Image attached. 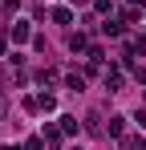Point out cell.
<instances>
[{
  "mask_svg": "<svg viewBox=\"0 0 146 150\" xmlns=\"http://www.w3.org/2000/svg\"><path fill=\"white\" fill-rule=\"evenodd\" d=\"M101 33H106V37H126V21H106Z\"/></svg>",
  "mask_w": 146,
  "mask_h": 150,
  "instance_id": "6da1fadb",
  "label": "cell"
},
{
  "mask_svg": "<svg viewBox=\"0 0 146 150\" xmlns=\"http://www.w3.org/2000/svg\"><path fill=\"white\" fill-rule=\"evenodd\" d=\"M126 49H130V57H138V53L146 57V37H130V41H126Z\"/></svg>",
  "mask_w": 146,
  "mask_h": 150,
  "instance_id": "7a4b0ae2",
  "label": "cell"
},
{
  "mask_svg": "<svg viewBox=\"0 0 146 150\" xmlns=\"http://www.w3.org/2000/svg\"><path fill=\"white\" fill-rule=\"evenodd\" d=\"M12 41H28V25H24V21L12 25Z\"/></svg>",
  "mask_w": 146,
  "mask_h": 150,
  "instance_id": "3957f363",
  "label": "cell"
},
{
  "mask_svg": "<svg viewBox=\"0 0 146 150\" xmlns=\"http://www.w3.org/2000/svg\"><path fill=\"white\" fill-rule=\"evenodd\" d=\"M69 49H73V53L85 49V33H73V37H69Z\"/></svg>",
  "mask_w": 146,
  "mask_h": 150,
  "instance_id": "277c9868",
  "label": "cell"
},
{
  "mask_svg": "<svg viewBox=\"0 0 146 150\" xmlns=\"http://www.w3.org/2000/svg\"><path fill=\"white\" fill-rule=\"evenodd\" d=\"M53 21H57V25H69L73 12H69V8H57V12H53Z\"/></svg>",
  "mask_w": 146,
  "mask_h": 150,
  "instance_id": "5b68a950",
  "label": "cell"
},
{
  "mask_svg": "<svg viewBox=\"0 0 146 150\" xmlns=\"http://www.w3.org/2000/svg\"><path fill=\"white\" fill-rule=\"evenodd\" d=\"M65 85H69V89H77V93H81V85H85V81H81V77H77V73H69V77H65Z\"/></svg>",
  "mask_w": 146,
  "mask_h": 150,
  "instance_id": "8992f818",
  "label": "cell"
},
{
  "mask_svg": "<svg viewBox=\"0 0 146 150\" xmlns=\"http://www.w3.org/2000/svg\"><path fill=\"white\" fill-rule=\"evenodd\" d=\"M61 130L65 134H77V118H61Z\"/></svg>",
  "mask_w": 146,
  "mask_h": 150,
  "instance_id": "52a82bcc",
  "label": "cell"
},
{
  "mask_svg": "<svg viewBox=\"0 0 146 150\" xmlns=\"http://www.w3.org/2000/svg\"><path fill=\"white\" fill-rule=\"evenodd\" d=\"M24 150H45V138H28V142H24Z\"/></svg>",
  "mask_w": 146,
  "mask_h": 150,
  "instance_id": "ba28073f",
  "label": "cell"
},
{
  "mask_svg": "<svg viewBox=\"0 0 146 150\" xmlns=\"http://www.w3.org/2000/svg\"><path fill=\"white\" fill-rule=\"evenodd\" d=\"M4 114H8V98L0 93V118H4Z\"/></svg>",
  "mask_w": 146,
  "mask_h": 150,
  "instance_id": "9c48e42d",
  "label": "cell"
},
{
  "mask_svg": "<svg viewBox=\"0 0 146 150\" xmlns=\"http://www.w3.org/2000/svg\"><path fill=\"white\" fill-rule=\"evenodd\" d=\"M0 150H21V146H0Z\"/></svg>",
  "mask_w": 146,
  "mask_h": 150,
  "instance_id": "30bf717a",
  "label": "cell"
}]
</instances>
